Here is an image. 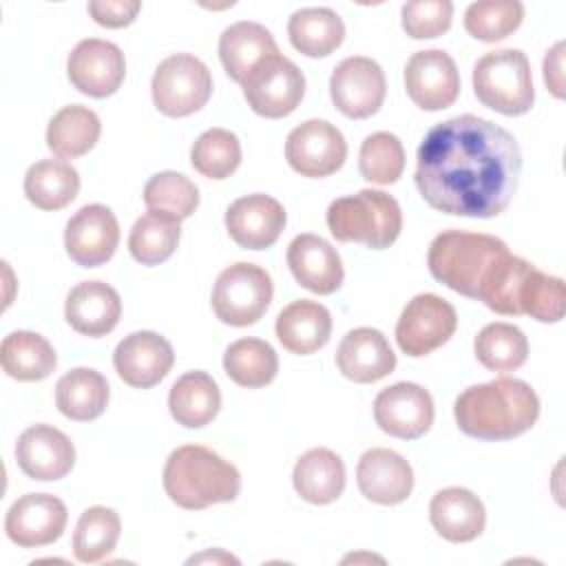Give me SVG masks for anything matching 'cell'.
Wrapping results in <instances>:
<instances>
[{
	"instance_id": "cell-1",
	"label": "cell",
	"mask_w": 566,
	"mask_h": 566,
	"mask_svg": "<svg viewBox=\"0 0 566 566\" xmlns=\"http://www.w3.org/2000/svg\"><path fill=\"white\" fill-rule=\"evenodd\" d=\"M522 155L515 137L478 115L436 124L418 146L416 188L422 199L455 217L491 219L511 203Z\"/></svg>"
},
{
	"instance_id": "cell-2",
	"label": "cell",
	"mask_w": 566,
	"mask_h": 566,
	"mask_svg": "<svg viewBox=\"0 0 566 566\" xmlns=\"http://www.w3.org/2000/svg\"><path fill=\"white\" fill-rule=\"evenodd\" d=\"M462 433L478 440H511L526 433L539 416V398L520 378H493L464 389L453 405Z\"/></svg>"
},
{
	"instance_id": "cell-3",
	"label": "cell",
	"mask_w": 566,
	"mask_h": 566,
	"mask_svg": "<svg viewBox=\"0 0 566 566\" xmlns=\"http://www.w3.org/2000/svg\"><path fill=\"white\" fill-rule=\"evenodd\" d=\"M509 254L506 243L497 237L444 230L431 241L427 265L436 281L462 296L478 301L482 287Z\"/></svg>"
},
{
	"instance_id": "cell-4",
	"label": "cell",
	"mask_w": 566,
	"mask_h": 566,
	"mask_svg": "<svg viewBox=\"0 0 566 566\" xmlns=\"http://www.w3.org/2000/svg\"><path fill=\"white\" fill-rule=\"evenodd\" d=\"M166 495L181 509L201 511L219 502H232L241 491L234 464L208 447H177L164 467Z\"/></svg>"
},
{
	"instance_id": "cell-5",
	"label": "cell",
	"mask_w": 566,
	"mask_h": 566,
	"mask_svg": "<svg viewBox=\"0 0 566 566\" xmlns=\"http://www.w3.org/2000/svg\"><path fill=\"white\" fill-rule=\"evenodd\" d=\"M327 228L336 241H354L371 250H385L402 230V212L391 195L365 188L329 203Z\"/></svg>"
},
{
	"instance_id": "cell-6",
	"label": "cell",
	"mask_w": 566,
	"mask_h": 566,
	"mask_svg": "<svg viewBox=\"0 0 566 566\" xmlns=\"http://www.w3.org/2000/svg\"><path fill=\"white\" fill-rule=\"evenodd\" d=\"M475 97L509 117L533 108L535 88L528 57L520 49H497L484 53L473 66Z\"/></svg>"
},
{
	"instance_id": "cell-7",
	"label": "cell",
	"mask_w": 566,
	"mask_h": 566,
	"mask_svg": "<svg viewBox=\"0 0 566 566\" xmlns=\"http://www.w3.org/2000/svg\"><path fill=\"white\" fill-rule=\"evenodd\" d=\"M272 294L270 274L261 265L239 261L219 272L212 287V310L226 325H254L270 307Z\"/></svg>"
},
{
	"instance_id": "cell-8",
	"label": "cell",
	"mask_w": 566,
	"mask_h": 566,
	"mask_svg": "<svg viewBox=\"0 0 566 566\" xmlns=\"http://www.w3.org/2000/svg\"><path fill=\"white\" fill-rule=\"evenodd\" d=\"M150 93L168 117H186L206 106L212 95V75L192 53H172L155 69Z\"/></svg>"
},
{
	"instance_id": "cell-9",
	"label": "cell",
	"mask_w": 566,
	"mask_h": 566,
	"mask_svg": "<svg viewBox=\"0 0 566 566\" xmlns=\"http://www.w3.org/2000/svg\"><path fill=\"white\" fill-rule=\"evenodd\" d=\"M248 106L268 119H279L296 111L305 95L303 71L285 55L274 53L259 62L241 82Z\"/></svg>"
},
{
	"instance_id": "cell-10",
	"label": "cell",
	"mask_w": 566,
	"mask_h": 566,
	"mask_svg": "<svg viewBox=\"0 0 566 566\" xmlns=\"http://www.w3.org/2000/svg\"><path fill=\"white\" fill-rule=\"evenodd\" d=\"M458 316L449 301L438 294H416L402 310L396 325L398 347L411 356H427L442 347L455 332Z\"/></svg>"
},
{
	"instance_id": "cell-11",
	"label": "cell",
	"mask_w": 566,
	"mask_h": 566,
	"mask_svg": "<svg viewBox=\"0 0 566 566\" xmlns=\"http://www.w3.org/2000/svg\"><path fill=\"white\" fill-rule=\"evenodd\" d=\"M387 82L380 64L365 55L345 57L329 77L334 106L352 119L371 117L385 99Z\"/></svg>"
},
{
	"instance_id": "cell-12",
	"label": "cell",
	"mask_w": 566,
	"mask_h": 566,
	"mask_svg": "<svg viewBox=\"0 0 566 566\" xmlns=\"http://www.w3.org/2000/svg\"><path fill=\"white\" fill-rule=\"evenodd\" d=\"M285 159L303 177H327L345 164L347 142L334 124L307 119L287 135Z\"/></svg>"
},
{
	"instance_id": "cell-13",
	"label": "cell",
	"mask_w": 566,
	"mask_h": 566,
	"mask_svg": "<svg viewBox=\"0 0 566 566\" xmlns=\"http://www.w3.org/2000/svg\"><path fill=\"white\" fill-rule=\"evenodd\" d=\"M71 84L88 97L113 95L126 75V60L117 44L99 38H86L75 44L66 60Z\"/></svg>"
},
{
	"instance_id": "cell-14",
	"label": "cell",
	"mask_w": 566,
	"mask_h": 566,
	"mask_svg": "<svg viewBox=\"0 0 566 566\" xmlns=\"http://www.w3.org/2000/svg\"><path fill=\"white\" fill-rule=\"evenodd\" d=\"M405 88L422 111L451 106L460 93V73L453 57L442 49L413 53L405 66Z\"/></svg>"
},
{
	"instance_id": "cell-15",
	"label": "cell",
	"mask_w": 566,
	"mask_h": 566,
	"mask_svg": "<svg viewBox=\"0 0 566 566\" xmlns=\"http://www.w3.org/2000/svg\"><path fill=\"white\" fill-rule=\"evenodd\" d=\"M119 243V223L111 208L102 203L82 206L64 230L66 254L82 268L106 263Z\"/></svg>"
},
{
	"instance_id": "cell-16",
	"label": "cell",
	"mask_w": 566,
	"mask_h": 566,
	"mask_svg": "<svg viewBox=\"0 0 566 566\" xmlns=\"http://www.w3.org/2000/svg\"><path fill=\"white\" fill-rule=\"evenodd\" d=\"M433 398L416 382H396L385 387L374 400L376 424L402 440H416L433 424Z\"/></svg>"
},
{
	"instance_id": "cell-17",
	"label": "cell",
	"mask_w": 566,
	"mask_h": 566,
	"mask_svg": "<svg viewBox=\"0 0 566 566\" xmlns=\"http://www.w3.org/2000/svg\"><path fill=\"white\" fill-rule=\"evenodd\" d=\"M66 520L69 513L60 497L51 493H27L11 504L4 531L13 544L35 548L53 544L62 535Z\"/></svg>"
},
{
	"instance_id": "cell-18",
	"label": "cell",
	"mask_w": 566,
	"mask_h": 566,
	"mask_svg": "<svg viewBox=\"0 0 566 566\" xmlns=\"http://www.w3.org/2000/svg\"><path fill=\"white\" fill-rule=\"evenodd\" d=\"M175 363L172 345L157 332H133L119 340L113 354L117 376L137 389L155 387Z\"/></svg>"
},
{
	"instance_id": "cell-19",
	"label": "cell",
	"mask_w": 566,
	"mask_h": 566,
	"mask_svg": "<svg viewBox=\"0 0 566 566\" xmlns=\"http://www.w3.org/2000/svg\"><path fill=\"white\" fill-rule=\"evenodd\" d=\"M15 460L24 475L38 482L64 478L75 464V447L71 438L51 427L33 424L24 429L15 442Z\"/></svg>"
},
{
	"instance_id": "cell-20",
	"label": "cell",
	"mask_w": 566,
	"mask_h": 566,
	"mask_svg": "<svg viewBox=\"0 0 566 566\" xmlns=\"http://www.w3.org/2000/svg\"><path fill=\"white\" fill-rule=\"evenodd\" d=\"M285 208L270 195H245L226 210V230L245 250H265L285 228Z\"/></svg>"
},
{
	"instance_id": "cell-21",
	"label": "cell",
	"mask_w": 566,
	"mask_h": 566,
	"mask_svg": "<svg viewBox=\"0 0 566 566\" xmlns=\"http://www.w3.org/2000/svg\"><path fill=\"white\" fill-rule=\"evenodd\" d=\"M287 265L298 285L314 294H332L345 279L336 248L318 234H296L287 245Z\"/></svg>"
},
{
	"instance_id": "cell-22",
	"label": "cell",
	"mask_w": 566,
	"mask_h": 566,
	"mask_svg": "<svg viewBox=\"0 0 566 566\" xmlns=\"http://www.w3.org/2000/svg\"><path fill=\"white\" fill-rule=\"evenodd\" d=\"M356 482L367 500L391 506L411 495L413 471L394 449H369L358 460Z\"/></svg>"
},
{
	"instance_id": "cell-23",
	"label": "cell",
	"mask_w": 566,
	"mask_h": 566,
	"mask_svg": "<svg viewBox=\"0 0 566 566\" xmlns=\"http://www.w3.org/2000/svg\"><path fill=\"white\" fill-rule=\"evenodd\" d=\"M122 316V298L115 287L104 281H82L64 303L66 323L84 336L99 338L113 332Z\"/></svg>"
},
{
	"instance_id": "cell-24",
	"label": "cell",
	"mask_w": 566,
	"mask_h": 566,
	"mask_svg": "<svg viewBox=\"0 0 566 566\" xmlns=\"http://www.w3.org/2000/svg\"><path fill=\"white\" fill-rule=\"evenodd\" d=\"M336 365L345 378L367 385L396 369V354L382 332L374 327H356L343 336L336 349Z\"/></svg>"
},
{
	"instance_id": "cell-25",
	"label": "cell",
	"mask_w": 566,
	"mask_h": 566,
	"mask_svg": "<svg viewBox=\"0 0 566 566\" xmlns=\"http://www.w3.org/2000/svg\"><path fill=\"white\" fill-rule=\"evenodd\" d=\"M429 520L438 535L449 542H471L486 524L482 500L462 486H447L431 497Z\"/></svg>"
},
{
	"instance_id": "cell-26",
	"label": "cell",
	"mask_w": 566,
	"mask_h": 566,
	"mask_svg": "<svg viewBox=\"0 0 566 566\" xmlns=\"http://www.w3.org/2000/svg\"><path fill=\"white\" fill-rule=\"evenodd\" d=\"M276 338L281 345L298 356L314 354L325 347L332 334V314L318 301L301 298L285 305L276 316Z\"/></svg>"
},
{
	"instance_id": "cell-27",
	"label": "cell",
	"mask_w": 566,
	"mask_h": 566,
	"mask_svg": "<svg viewBox=\"0 0 566 566\" xmlns=\"http://www.w3.org/2000/svg\"><path fill=\"white\" fill-rule=\"evenodd\" d=\"M279 53L274 35L259 22L241 20L230 24L219 38V57L230 80L243 82L265 57Z\"/></svg>"
},
{
	"instance_id": "cell-28",
	"label": "cell",
	"mask_w": 566,
	"mask_h": 566,
	"mask_svg": "<svg viewBox=\"0 0 566 566\" xmlns=\"http://www.w3.org/2000/svg\"><path fill=\"white\" fill-rule=\"evenodd\" d=\"M296 493L310 504H329L345 491V464L325 447L305 451L292 471Z\"/></svg>"
},
{
	"instance_id": "cell-29",
	"label": "cell",
	"mask_w": 566,
	"mask_h": 566,
	"mask_svg": "<svg viewBox=\"0 0 566 566\" xmlns=\"http://www.w3.org/2000/svg\"><path fill=\"white\" fill-rule=\"evenodd\" d=\"M221 407V391L206 371H186L175 380L168 394V409L177 424L199 429L212 422Z\"/></svg>"
},
{
	"instance_id": "cell-30",
	"label": "cell",
	"mask_w": 566,
	"mask_h": 566,
	"mask_svg": "<svg viewBox=\"0 0 566 566\" xmlns=\"http://www.w3.org/2000/svg\"><path fill=\"white\" fill-rule=\"evenodd\" d=\"M55 405L69 420H95L108 405V382L91 367H75L57 380Z\"/></svg>"
},
{
	"instance_id": "cell-31",
	"label": "cell",
	"mask_w": 566,
	"mask_h": 566,
	"mask_svg": "<svg viewBox=\"0 0 566 566\" xmlns=\"http://www.w3.org/2000/svg\"><path fill=\"white\" fill-rule=\"evenodd\" d=\"M0 363L7 376L33 382L53 374L57 356L53 345L42 334L18 329L4 336L0 345Z\"/></svg>"
},
{
	"instance_id": "cell-32",
	"label": "cell",
	"mask_w": 566,
	"mask_h": 566,
	"mask_svg": "<svg viewBox=\"0 0 566 566\" xmlns=\"http://www.w3.org/2000/svg\"><path fill=\"white\" fill-rule=\"evenodd\" d=\"M287 35L303 55L323 57L343 44L345 24L329 7H305L290 15Z\"/></svg>"
},
{
	"instance_id": "cell-33",
	"label": "cell",
	"mask_w": 566,
	"mask_h": 566,
	"mask_svg": "<svg viewBox=\"0 0 566 566\" xmlns=\"http://www.w3.org/2000/svg\"><path fill=\"white\" fill-rule=\"evenodd\" d=\"M99 133L102 124L95 111L82 104H69L51 117L46 126V146L57 157L75 159L97 144Z\"/></svg>"
},
{
	"instance_id": "cell-34",
	"label": "cell",
	"mask_w": 566,
	"mask_h": 566,
	"mask_svg": "<svg viewBox=\"0 0 566 566\" xmlns=\"http://www.w3.org/2000/svg\"><path fill=\"white\" fill-rule=\"evenodd\" d=\"M80 192V172L64 159H40L24 175V195L40 210H60Z\"/></svg>"
},
{
	"instance_id": "cell-35",
	"label": "cell",
	"mask_w": 566,
	"mask_h": 566,
	"mask_svg": "<svg viewBox=\"0 0 566 566\" xmlns=\"http://www.w3.org/2000/svg\"><path fill=\"white\" fill-rule=\"evenodd\" d=\"M223 369L241 387L256 389L274 380L279 358L270 343L261 338H239L223 354Z\"/></svg>"
},
{
	"instance_id": "cell-36",
	"label": "cell",
	"mask_w": 566,
	"mask_h": 566,
	"mask_svg": "<svg viewBox=\"0 0 566 566\" xmlns=\"http://www.w3.org/2000/svg\"><path fill=\"white\" fill-rule=\"evenodd\" d=\"M179 237L181 226L177 219L148 210L133 223L128 234V250L137 263L159 265L172 256Z\"/></svg>"
},
{
	"instance_id": "cell-37",
	"label": "cell",
	"mask_w": 566,
	"mask_h": 566,
	"mask_svg": "<svg viewBox=\"0 0 566 566\" xmlns=\"http://www.w3.org/2000/svg\"><path fill=\"white\" fill-rule=\"evenodd\" d=\"M475 358L491 371H515L526 363L528 340L524 332L511 323H489L473 343Z\"/></svg>"
},
{
	"instance_id": "cell-38",
	"label": "cell",
	"mask_w": 566,
	"mask_h": 566,
	"mask_svg": "<svg viewBox=\"0 0 566 566\" xmlns=\"http://www.w3.org/2000/svg\"><path fill=\"white\" fill-rule=\"evenodd\" d=\"M122 533L119 515L108 506L86 509L73 533V553L84 564H95L113 553Z\"/></svg>"
},
{
	"instance_id": "cell-39",
	"label": "cell",
	"mask_w": 566,
	"mask_h": 566,
	"mask_svg": "<svg viewBox=\"0 0 566 566\" xmlns=\"http://www.w3.org/2000/svg\"><path fill=\"white\" fill-rule=\"evenodd\" d=\"M144 203L150 212H159L181 221L197 210L199 190L186 175L175 170H164L153 175L146 181Z\"/></svg>"
},
{
	"instance_id": "cell-40",
	"label": "cell",
	"mask_w": 566,
	"mask_h": 566,
	"mask_svg": "<svg viewBox=\"0 0 566 566\" xmlns=\"http://www.w3.org/2000/svg\"><path fill=\"white\" fill-rule=\"evenodd\" d=\"M190 164L208 179H226L241 164V144L226 128H208L192 144Z\"/></svg>"
},
{
	"instance_id": "cell-41",
	"label": "cell",
	"mask_w": 566,
	"mask_h": 566,
	"mask_svg": "<svg viewBox=\"0 0 566 566\" xmlns=\"http://www.w3.org/2000/svg\"><path fill=\"white\" fill-rule=\"evenodd\" d=\"M358 170L367 181H374L380 186L396 184L405 170L402 142L387 130L367 135L360 144Z\"/></svg>"
},
{
	"instance_id": "cell-42",
	"label": "cell",
	"mask_w": 566,
	"mask_h": 566,
	"mask_svg": "<svg viewBox=\"0 0 566 566\" xmlns=\"http://www.w3.org/2000/svg\"><path fill=\"white\" fill-rule=\"evenodd\" d=\"M524 18V4L517 0H480L464 11V29L482 42H497L511 35Z\"/></svg>"
},
{
	"instance_id": "cell-43",
	"label": "cell",
	"mask_w": 566,
	"mask_h": 566,
	"mask_svg": "<svg viewBox=\"0 0 566 566\" xmlns=\"http://www.w3.org/2000/svg\"><path fill=\"white\" fill-rule=\"evenodd\" d=\"M533 268L535 265L528 263L526 259L509 254L497 265L489 283L482 287L478 301H482L489 310L497 314H506V316L520 314V292Z\"/></svg>"
},
{
	"instance_id": "cell-44",
	"label": "cell",
	"mask_w": 566,
	"mask_h": 566,
	"mask_svg": "<svg viewBox=\"0 0 566 566\" xmlns=\"http://www.w3.org/2000/svg\"><path fill=\"white\" fill-rule=\"evenodd\" d=\"M520 314L539 323H557L564 316V281L533 268L520 292Z\"/></svg>"
},
{
	"instance_id": "cell-45",
	"label": "cell",
	"mask_w": 566,
	"mask_h": 566,
	"mask_svg": "<svg viewBox=\"0 0 566 566\" xmlns=\"http://www.w3.org/2000/svg\"><path fill=\"white\" fill-rule=\"evenodd\" d=\"M402 29L413 40L438 38L451 27L453 4L449 0H413L402 4Z\"/></svg>"
},
{
	"instance_id": "cell-46",
	"label": "cell",
	"mask_w": 566,
	"mask_h": 566,
	"mask_svg": "<svg viewBox=\"0 0 566 566\" xmlns=\"http://www.w3.org/2000/svg\"><path fill=\"white\" fill-rule=\"evenodd\" d=\"M142 9L137 0H93L88 2L91 18L108 29H122L130 24Z\"/></svg>"
},
{
	"instance_id": "cell-47",
	"label": "cell",
	"mask_w": 566,
	"mask_h": 566,
	"mask_svg": "<svg viewBox=\"0 0 566 566\" xmlns=\"http://www.w3.org/2000/svg\"><path fill=\"white\" fill-rule=\"evenodd\" d=\"M544 82L555 97H564V42H557L544 57Z\"/></svg>"
},
{
	"instance_id": "cell-48",
	"label": "cell",
	"mask_w": 566,
	"mask_h": 566,
	"mask_svg": "<svg viewBox=\"0 0 566 566\" xmlns=\"http://www.w3.org/2000/svg\"><path fill=\"white\" fill-rule=\"evenodd\" d=\"M232 562V564H239L237 557L228 555V553H221V551H214V553H203V555H197V557H190L188 564H195V562Z\"/></svg>"
}]
</instances>
